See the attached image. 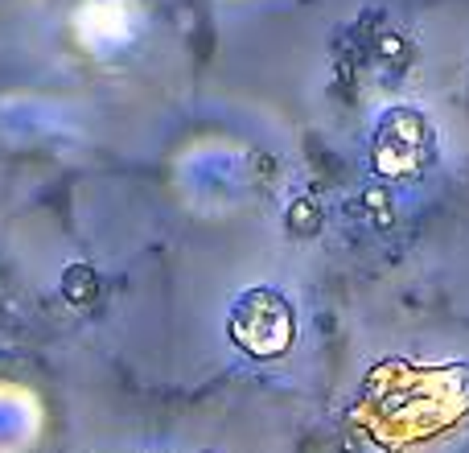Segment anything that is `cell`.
<instances>
[{
    "mask_svg": "<svg viewBox=\"0 0 469 453\" xmlns=\"http://www.w3.org/2000/svg\"><path fill=\"white\" fill-rule=\"evenodd\" d=\"M231 338L251 355V359H276L296 338V317L292 305L272 289H251L234 301L231 314Z\"/></svg>",
    "mask_w": 469,
    "mask_h": 453,
    "instance_id": "6da1fadb",
    "label": "cell"
},
{
    "mask_svg": "<svg viewBox=\"0 0 469 453\" xmlns=\"http://www.w3.org/2000/svg\"><path fill=\"white\" fill-rule=\"evenodd\" d=\"M432 161V132L416 112L383 116L371 140V169L387 181H412Z\"/></svg>",
    "mask_w": 469,
    "mask_h": 453,
    "instance_id": "7a4b0ae2",
    "label": "cell"
}]
</instances>
